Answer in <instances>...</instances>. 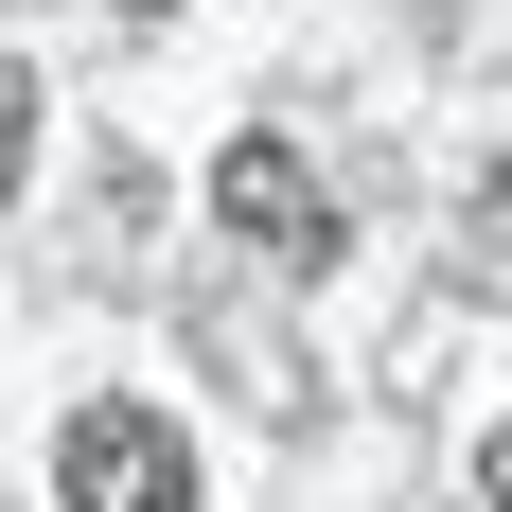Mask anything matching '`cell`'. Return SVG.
<instances>
[{"label":"cell","mask_w":512,"mask_h":512,"mask_svg":"<svg viewBox=\"0 0 512 512\" xmlns=\"http://www.w3.org/2000/svg\"><path fill=\"white\" fill-rule=\"evenodd\" d=\"M53 495L71 512H195V442H177L142 389H106V407H71V442H53Z\"/></svg>","instance_id":"cell-1"},{"label":"cell","mask_w":512,"mask_h":512,"mask_svg":"<svg viewBox=\"0 0 512 512\" xmlns=\"http://www.w3.org/2000/svg\"><path fill=\"white\" fill-rule=\"evenodd\" d=\"M212 212H230L265 265H336V195L301 177V142H283V124H248V142L212 159Z\"/></svg>","instance_id":"cell-2"},{"label":"cell","mask_w":512,"mask_h":512,"mask_svg":"<svg viewBox=\"0 0 512 512\" xmlns=\"http://www.w3.org/2000/svg\"><path fill=\"white\" fill-rule=\"evenodd\" d=\"M18 159H36V89L0 71V195H18Z\"/></svg>","instance_id":"cell-3"},{"label":"cell","mask_w":512,"mask_h":512,"mask_svg":"<svg viewBox=\"0 0 512 512\" xmlns=\"http://www.w3.org/2000/svg\"><path fill=\"white\" fill-rule=\"evenodd\" d=\"M477 495H495V512H512V424H495V442H477Z\"/></svg>","instance_id":"cell-4"}]
</instances>
